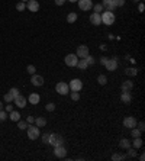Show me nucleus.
Segmentation results:
<instances>
[{"label":"nucleus","instance_id":"39448f33","mask_svg":"<svg viewBox=\"0 0 145 161\" xmlns=\"http://www.w3.org/2000/svg\"><path fill=\"white\" fill-rule=\"evenodd\" d=\"M68 87H70L71 91H80L83 89V81L80 80V79H72L70 81V84H68Z\"/></svg>","mask_w":145,"mask_h":161},{"label":"nucleus","instance_id":"a18cd8bd","mask_svg":"<svg viewBox=\"0 0 145 161\" xmlns=\"http://www.w3.org/2000/svg\"><path fill=\"white\" fill-rule=\"evenodd\" d=\"M12 110H13V106H12L10 103H7V105H6V112H12Z\"/></svg>","mask_w":145,"mask_h":161},{"label":"nucleus","instance_id":"9d476101","mask_svg":"<svg viewBox=\"0 0 145 161\" xmlns=\"http://www.w3.org/2000/svg\"><path fill=\"white\" fill-rule=\"evenodd\" d=\"M78 7H80V10L86 12L93 7V3H92V0H78Z\"/></svg>","mask_w":145,"mask_h":161},{"label":"nucleus","instance_id":"8fccbe9b","mask_svg":"<svg viewBox=\"0 0 145 161\" xmlns=\"http://www.w3.org/2000/svg\"><path fill=\"white\" fill-rule=\"evenodd\" d=\"M139 160H141V161H144V160H145V155H144V154H141V157H139Z\"/></svg>","mask_w":145,"mask_h":161},{"label":"nucleus","instance_id":"b1692460","mask_svg":"<svg viewBox=\"0 0 145 161\" xmlns=\"http://www.w3.org/2000/svg\"><path fill=\"white\" fill-rule=\"evenodd\" d=\"M77 18H78L77 13H75V12H71V13L67 15V22H68V23H74V22L77 20Z\"/></svg>","mask_w":145,"mask_h":161},{"label":"nucleus","instance_id":"de8ad7c7","mask_svg":"<svg viewBox=\"0 0 145 161\" xmlns=\"http://www.w3.org/2000/svg\"><path fill=\"white\" fill-rule=\"evenodd\" d=\"M26 122H28V123H34V122H35V118H34V116H28Z\"/></svg>","mask_w":145,"mask_h":161},{"label":"nucleus","instance_id":"c85d7f7f","mask_svg":"<svg viewBox=\"0 0 145 161\" xmlns=\"http://www.w3.org/2000/svg\"><path fill=\"white\" fill-rule=\"evenodd\" d=\"M18 128H19V129H26V128H28V122L19 119V121H18Z\"/></svg>","mask_w":145,"mask_h":161},{"label":"nucleus","instance_id":"bb28decb","mask_svg":"<svg viewBox=\"0 0 145 161\" xmlns=\"http://www.w3.org/2000/svg\"><path fill=\"white\" fill-rule=\"evenodd\" d=\"M97 83H99L100 86H106V84H108V77H106L105 74H100V76L97 77Z\"/></svg>","mask_w":145,"mask_h":161},{"label":"nucleus","instance_id":"6ab92c4d","mask_svg":"<svg viewBox=\"0 0 145 161\" xmlns=\"http://www.w3.org/2000/svg\"><path fill=\"white\" fill-rule=\"evenodd\" d=\"M120 89H122V91H131L134 89V83L132 81H123Z\"/></svg>","mask_w":145,"mask_h":161},{"label":"nucleus","instance_id":"09e8293b","mask_svg":"<svg viewBox=\"0 0 145 161\" xmlns=\"http://www.w3.org/2000/svg\"><path fill=\"white\" fill-rule=\"evenodd\" d=\"M106 61H108V57H102V58H100V64H103V65H105V63H106Z\"/></svg>","mask_w":145,"mask_h":161},{"label":"nucleus","instance_id":"a211bd4d","mask_svg":"<svg viewBox=\"0 0 145 161\" xmlns=\"http://www.w3.org/2000/svg\"><path fill=\"white\" fill-rule=\"evenodd\" d=\"M28 100H29L32 105H38V103H39V100H41V96H39L38 93H31V94H29V97H28Z\"/></svg>","mask_w":145,"mask_h":161},{"label":"nucleus","instance_id":"c9c22d12","mask_svg":"<svg viewBox=\"0 0 145 161\" xmlns=\"http://www.w3.org/2000/svg\"><path fill=\"white\" fill-rule=\"evenodd\" d=\"M71 99L74 100V102L80 100V91H72V93H71Z\"/></svg>","mask_w":145,"mask_h":161},{"label":"nucleus","instance_id":"7c9ffc66","mask_svg":"<svg viewBox=\"0 0 145 161\" xmlns=\"http://www.w3.org/2000/svg\"><path fill=\"white\" fill-rule=\"evenodd\" d=\"M93 10H94V13H100V12L103 10V6H102V3H97V4H94V6H93Z\"/></svg>","mask_w":145,"mask_h":161},{"label":"nucleus","instance_id":"dca6fc26","mask_svg":"<svg viewBox=\"0 0 145 161\" xmlns=\"http://www.w3.org/2000/svg\"><path fill=\"white\" fill-rule=\"evenodd\" d=\"M102 6H103V9L108 10V12H115V9H116V6L113 4V0H103Z\"/></svg>","mask_w":145,"mask_h":161},{"label":"nucleus","instance_id":"4c0bfd02","mask_svg":"<svg viewBox=\"0 0 145 161\" xmlns=\"http://www.w3.org/2000/svg\"><path fill=\"white\" fill-rule=\"evenodd\" d=\"M45 109H46L48 112H54V110H55V103H48V105L45 106Z\"/></svg>","mask_w":145,"mask_h":161},{"label":"nucleus","instance_id":"6e6552de","mask_svg":"<svg viewBox=\"0 0 145 161\" xmlns=\"http://www.w3.org/2000/svg\"><path fill=\"white\" fill-rule=\"evenodd\" d=\"M13 102H15V105H16L18 108H20V109H23V108L26 106V102H28V99H26L25 96H22V94H19V96H16V97L13 99Z\"/></svg>","mask_w":145,"mask_h":161},{"label":"nucleus","instance_id":"9b49d317","mask_svg":"<svg viewBox=\"0 0 145 161\" xmlns=\"http://www.w3.org/2000/svg\"><path fill=\"white\" fill-rule=\"evenodd\" d=\"M105 67L109 71H115L118 68V60L116 58H108V61L105 63Z\"/></svg>","mask_w":145,"mask_h":161},{"label":"nucleus","instance_id":"a878e982","mask_svg":"<svg viewBox=\"0 0 145 161\" xmlns=\"http://www.w3.org/2000/svg\"><path fill=\"white\" fill-rule=\"evenodd\" d=\"M35 125L38 126V128H44V126L46 125V119H45V118H36Z\"/></svg>","mask_w":145,"mask_h":161},{"label":"nucleus","instance_id":"e433bc0d","mask_svg":"<svg viewBox=\"0 0 145 161\" xmlns=\"http://www.w3.org/2000/svg\"><path fill=\"white\" fill-rule=\"evenodd\" d=\"M86 61H87L89 65H93V64L96 63V61H94V57H92V55H87V57H86Z\"/></svg>","mask_w":145,"mask_h":161},{"label":"nucleus","instance_id":"603ef678","mask_svg":"<svg viewBox=\"0 0 145 161\" xmlns=\"http://www.w3.org/2000/svg\"><path fill=\"white\" fill-rule=\"evenodd\" d=\"M68 1H71V3H75V1H78V0H68Z\"/></svg>","mask_w":145,"mask_h":161},{"label":"nucleus","instance_id":"f704fd0d","mask_svg":"<svg viewBox=\"0 0 145 161\" xmlns=\"http://www.w3.org/2000/svg\"><path fill=\"white\" fill-rule=\"evenodd\" d=\"M13 99H15V97H13L10 93H6V94H4V102H7V103H12V102H13Z\"/></svg>","mask_w":145,"mask_h":161},{"label":"nucleus","instance_id":"473e14b6","mask_svg":"<svg viewBox=\"0 0 145 161\" xmlns=\"http://www.w3.org/2000/svg\"><path fill=\"white\" fill-rule=\"evenodd\" d=\"M26 71L32 76V74H35V71H36V68H35V65H32V64H29L28 67H26Z\"/></svg>","mask_w":145,"mask_h":161},{"label":"nucleus","instance_id":"cd10ccee","mask_svg":"<svg viewBox=\"0 0 145 161\" xmlns=\"http://www.w3.org/2000/svg\"><path fill=\"white\" fill-rule=\"evenodd\" d=\"M126 158V155H123V154H113L112 155V160L113 161H120V160H125Z\"/></svg>","mask_w":145,"mask_h":161},{"label":"nucleus","instance_id":"c03bdc74","mask_svg":"<svg viewBox=\"0 0 145 161\" xmlns=\"http://www.w3.org/2000/svg\"><path fill=\"white\" fill-rule=\"evenodd\" d=\"M138 10H139V13H142V12H144V10H145V4H144V3H139V4H138Z\"/></svg>","mask_w":145,"mask_h":161},{"label":"nucleus","instance_id":"423d86ee","mask_svg":"<svg viewBox=\"0 0 145 161\" xmlns=\"http://www.w3.org/2000/svg\"><path fill=\"white\" fill-rule=\"evenodd\" d=\"M77 61H78V57L75 54H68L65 58H64V63L68 65V67H75L77 65Z\"/></svg>","mask_w":145,"mask_h":161},{"label":"nucleus","instance_id":"1a4fd4ad","mask_svg":"<svg viewBox=\"0 0 145 161\" xmlns=\"http://www.w3.org/2000/svg\"><path fill=\"white\" fill-rule=\"evenodd\" d=\"M54 154H55V157H58V158H64V157L67 155V150H65L64 145L54 147Z\"/></svg>","mask_w":145,"mask_h":161},{"label":"nucleus","instance_id":"f03ea898","mask_svg":"<svg viewBox=\"0 0 145 161\" xmlns=\"http://www.w3.org/2000/svg\"><path fill=\"white\" fill-rule=\"evenodd\" d=\"M115 20H116V18H115V13L113 12H103L102 13V23H105V25H113L115 23Z\"/></svg>","mask_w":145,"mask_h":161},{"label":"nucleus","instance_id":"f257e3e1","mask_svg":"<svg viewBox=\"0 0 145 161\" xmlns=\"http://www.w3.org/2000/svg\"><path fill=\"white\" fill-rule=\"evenodd\" d=\"M49 145H52V147L64 145V138L60 134H49Z\"/></svg>","mask_w":145,"mask_h":161},{"label":"nucleus","instance_id":"aec40b11","mask_svg":"<svg viewBox=\"0 0 145 161\" xmlns=\"http://www.w3.org/2000/svg\"><path fill=\"white\" fill-rule=\"evenodd\" d=\"M75 67H78L80 70H87V67H89V64H87V61H86V58H80L78 61H77V65Z\"/></svg>","mask_w":145,"mask_h":161},{"label":"nucleus","instance_id":"72a5a7b5","mask_svg":"<svg viewBox=\"0 0 145 161\" xmlns=\"http://www.w3.org/2000/svg\"><path fill=\"white\" fill-rule=\"evenodd\" d=\"M9 93H10L13 97H16V96H19V94H20V93H19V90H18L16 87H12V89L9 90Z\"/></svg>","mask_w":145,"mask_h":161},{"label":"nucleus","instance_id":"3c124183","mask_svg":"<svg viewBox=\"0 0 145 161\" xmlns=\"http://www.w3.org/2000/svg\"><path fill=\"white\" fill-rule=\"evenodd\" d=\"M1 109H3V103L0 102V110H1Z\"/></svg>","mask_w":145,"mask_h":161},{"label":"nucleus","instance_id":"5fc2aeb1","mask_svg":"<svg viewBox=\"0 0 145 161\" xmlns=\"http://www.w3.org/2000/svg\"><path fill=\"white\" fill-rule=\"evenodd\" d=\"M134 1H135V3H137V1H138V0H134Z\"/></svg>","mask_w":145,"mask_h":161},{"label":"nucleus","instance_id":"49530a36","mask_svg":"<svg viewBox=\"0 0 145 161\" xmlns=\"http://www.w3.org/2000/svg\"><path fill=\"white\" fill-rule=\"evenodd\" d=\"M64 3H65V0H55V4L57 6H63Z\"/></svg>","mask_w":145,"mask_h":161},{"label":"nucleus","instance_id":"5701e85b","mask_svg":"<svg viewBox=\"0 0 145 161\" xmlns=\"http://www.w3.org/2000/svg\"><path fill=\"white\" fill-rule=\"evenodd\" d=\"M119 147H120V148H125V150H128V148L131 147V142H129L126 138H122V139L119 141Z\"/></svg>","mask_w":145,"mask_h":161},{"label":"nucleus","instance_id":"a19ab883","mask_svg":"<svg viewBox=\"0 0 145 161\" xmlns=\"http://www.w3.org/2000/svg\"><path fill=\"white\" fill-rule=\"evenodd\" d=\"M113 4H115L116 7H122V6L125 4V0H113Z\"/></svg>","mask_w":145,"mask_h":161},{"label":"nucleus","instance_id":"4468645a","mask_svg":"<svg viewBox=\"0 0 145 161\" xmlns=\"http://www.w3.org/2000/svg\"><path fill=\"white\" fill-rule=\"evenodd\" d=\"M31 83H32L34 86H36V87H41V86H44V77L39 76V74H32Z\"/></svg>","mask_w":145,"mask_h":161},{"label":"nucleus","instance_id":"2f4dec72","mask_svg":"<svg viewBox=\"0 0 145 161\" xmlns=\"http://www.w3.org/2000/svg\"><path fill=\"white\" fill-rule=\"evenodd\" d=\"M16 9H18L19 12H22V10H25V9H26V4H25V1H19V3L16 4Z\"/></svg>","mask_w":145,"mask_h":161},{"label":"nucleus","instance_id":"6e6d98bb","mask_svg":"<svg viewBox=\"0 0 145 161\" xmlns=\"http://www.w3.org/2000/svg\"><path fill=\"white\" fill-rule=\"evenodd\" d=\"M0 122H1V121H0Z\"/></svg>","mask_w":145,"mask_h":161},{"label":"nucleus","instance_id":"ea45409f","mask_svg":"<svg viewBox=\"0 0 145 161\" xmlns=\"http://www.w3.org/2000/svg\"><path fill=\"white\" fill-rule=\"evenodd\" d=\"M128 154H129V157H137V150L135 148H128Z\"/></svg>","mask_w":145,"mask_h":161},{"label":"nucleus","instance_id":"412c9836","mask_svg":"<svg viewBox=\"0 0 145 161\" xmlns=\"http://www.w3.org/2000/svg\"><path fill=\"white\" fill-rule=\"evenodd\" d=\"M142 139H141V136H137V138H134V141H132V145H134V148L135 150H138V148H141L142 147Z\"/></svg>","mask_w":145,"mask_h":161},{"label":"nucleus","instance_id":"79ce46f5","mask_svg":"<svg viewBox=\"0 0 145 161\" xmlns=\"http://www.w3.org/2000/svg\"><path fill=\"white\" fill-rule=\"evenodd\" d=\"M6 119H7V112L0 110V121H6Z\"/></svg>","mask_w":145,"mask_h":161},{"label":"nucleus","instance_id":"2eb2a0df","mask_svg":"<svg viewBox=\"0 0 145 161\" xmlns=\"http://www.w3.org/2000/svg\"><path fill=\"white\" fill-rule=\"evenodd\" d=\"M26 7H28L32 13H35V12L39 10V3H38L36 0H28V1H26Z\"/></svg>","mask_w":145,"mask_h":161},{"label":"nucleus","instance_id":"f8f14e48","mask_svg":"<svg viewBox=\"0 0 145 161\" xmlns=\"http://www.w3.org/2000/svg\"><path fill=\"white\" fill-rule=\"evenodd\" d=\"M90 23H93L94 26H99V25H102V15L100 13H92L90 15Z\"/></svg>","mask_w":145,"mask_h":161},{"label":"nucleus","instance_id":"20e7f679","mask_svg":"<svg viewBox=\"0 0 145 161\" xmlns=\"http://www.w3.org/2000/svg\"><path fill=\"white\" fill-rule=\"evenodd\" d=\"M26 132H28V138L29 139H36V138H39V128L38 126H34L32 123L31 125H28V128H26Z\"/></svg>","mask_w":145,"mask_h":161},{"label":"nucleus","instance_id":"c756f323","mask_svg":"<svg viewBox=\"0 0 145 161\" xmlns=\"http://www.w3.org/2000/svg\"><path fill=\"white\" fill-rule=\"evenodd\" d=\"M141 131L138 129V128H132V131H131V135L134 136V138H137V136H141Z\"/></svg>","mask_w":145,"mask_h":161},{"label":"nucleus","instance_id":"393cba45","mask_svg":"<svg viewBox=\"0 0 145 161\" xmlns=\"http://www.w3.org/2000/svg\"><path fill=\"white\" fill-rule=\"evenodd\" d=\"M125 74H126V76H129V77H132V76H137V74H138V70H137V68H134V67H129V68H126V70H125Z\"/></svg>","mask_w":145,"mask_h":161},{"label":"nucleus","instance_id":"f3484780","mask_svg":"<svg viewBox=\"0 0 145 161\" xmlns=\"http://www.w3.org/2000/svg\"><path fill=\"white\" fill-rule=\"evenodd\" d=\"M120 100H122L125 105H129V103H131V100H132L131 91H122V94H120Z\"/></svg>","mask_w":145,"mask_h":161},{"label":"nucleus","instance_id":"4be33fe9","mask_svg":"<svg viewBox=\"0 0 145 161\" xmlns=\"http://www.w3.org/2000/svg\"><path fill=\"white\" fill-rule=\"evenodd\" d=\"M10 115H9V118H10V121L13 122H18L20 119V113L19 112H16V110H12V112H9Z\"/></svg>","mask_w":145,"mask_h":161},{"label":"nucleus","instance_id":"ddd939ff","mask_svg":"<svg viewBox=\"0 0 145 161\" xmlns=\"http://www.w3.org/2000/svg\"><path fill=\"white\" fill-rule=\"evenodd\" d=\"M123 126L125 128H135L137 126V119L134 118V116H126L125 119H123Z\"/></svg>","mask_w":145,"mask_h":161},{"label":"nucleus","instance_id":"58836bf2","mask_svg":"<svg viewBox=\"0 0 145 161\" xmlns=\"http://www.w3.org/2000/svg\"><path fill=\"white\" fill-rule=\"evenodd\" d=\"M42 142L49 145V134H44V135H42Z\"/></svg>","mask_w":145,"mask_h":161},{"label":"nucleus","instance_id":"0eeeda50","mask_svg":"<svg viewBox=\"0 0 145 161\" xmlns=\"http://www.w3.org/2000/svg\"><path fill=\"white\" fill-rule=\"evenodd\" d=\"M75 55H77L78 58H86V57L89 55V46H87V45H78Z\"/></svg>","mask_w":145,"mask_h":161},{"label":"nucleus","instance_id":"864d4df0","mask_svg":"<svg viewBox=\"0 0 145 161\" xmlns=\"http://www.w3.org/2000/svg\"><path fill=\"white\" fill-rule=\"evenodd\" d=\"M20 1H28V0H20Z\"/></svg>","mask_w":145,"mask_h":161},{"label":"nucleus","instance_id":"7ed1b4c3","mask_svg":"<svg viewBox=\"0 0 145 161\" xmlns=\"http://www.w3.org/2000/svg\"><path fill=\"white\" fill-rule=\"evenodd\" d=\"M55 90H57V93L61 94V96H65V94L70 93V87H68V84H67L65 81H60V83H57Z\"/></svg>","mask_w":145,"mask_h":161},{"label":"nucleus","instance_id":"37998d69","mask_svg":"<svg viewBox=\"0 0 145 161\" xmlns=\"http://www.w3.org/2000/svg\"><path fill=\"white\" fill-rule=\"evenodd\" d=\"M138 129H139L141 132H144L145 131V123L144 122H139V123H138Z\"/></svg>","mask_w":145,"mask_h":161}]
</instances>
